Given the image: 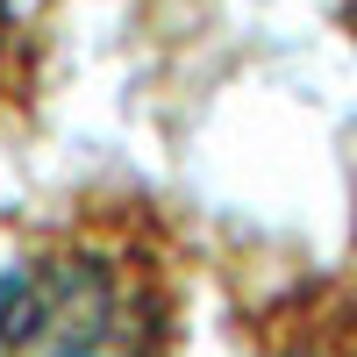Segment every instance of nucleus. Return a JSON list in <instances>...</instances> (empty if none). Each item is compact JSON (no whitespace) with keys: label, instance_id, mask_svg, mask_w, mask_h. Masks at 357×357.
I'll use <instances>...</instances> for the list:
<instances>
[{"label":"nucleus","instance_id":"f257e3e1","mask_svg":"<svg viewBox=\"0 0 357 357\" xmlns=\"http://www.w3.org/2000/svg\"><path fill=\"white\" fill-rule=\"evenodd\" d=\"M193 229L136 186L79 193L0 257V357H178Z\"/></svg>","mask_w":357,"mask_h":357},{"label":"nucleus","instance_id":"f03ea898","mask_svg":"<svg viewBox=\"0 0 357 357\" xmlns=\"http://www.w3.org/2000/svg\"><path fill=\"white\" fill-rule=\"evenodd\" d=\"M236 357H357V272H286L236 293Z\"/></svg>","mask_w":357,"mask_h":357},{"label":"nucleus","instance_id":"7ed1b4c3","mask_svg":"<svg viewBox=\"0 0 357 357\" xmlns=\"http://www.w3.org/2000/svg\"><path fill=\"white\" fill-rule=\"evenodd\" d=\"M36 100V36L22 0H0V122Z\"/></svg>","mask_w":357,"mask_h":357},{"label":"nucleus","instance_id":"20e7f679","mask_svg":"<svg viewBox=\"0 0 357 357\" xmlns=\"http://www.w3.org/2000/svg\"><path fill=\"white\" fill-rule=\"evenodd\" d=\"M329 15H336V29L357 43V0H329Z\"/></svg>","mask_w":357,"mask_h":357},{"label":"nucleus","instance_id":"39448f33","mask_svg":"<svg viewBox=\"0 0 357 357\" xmlns=\"http://www.w3.org/2000/svg\"><path fill=\"white\" fill-rule=\"evenodd\" d=\"M350 250H357V207H350Z\"/></svg>","mask_w":357,"mask_h":357}]
</instances>
